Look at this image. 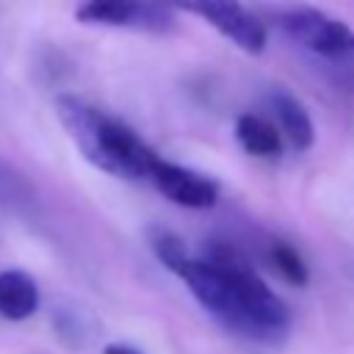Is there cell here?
I'll list each match as a JSON object with an SVG mask.
<instances>
[{"label":"cell","instance_id":"4fadbf2b","mask_svg":"<svg viewBox=\"0 0 354 354\" xmlns=\"http://www.w3.org/2000/svg\"><path fill=\"white\" fill-rule=\"evenodd\" d=\"M102 354H141V351L133 348V346H127V343H108Z\"/></svg>","mask_w":354,"mask_h":354},{"label":"cell","instance_id":"8fae6325","mask_svg":"<svg viewBox=\"0 0 354 354\" xmlns=\"http://www.w3.org/2000/svg\"><path fill=\"white\" fill-rule=\"evenodd\" d=\"M271 263H274V268L279 271V277H282L285 282H290V285H296V288L307 285V279H310L307 263L301 260V254H299L290 243L274 241V243H271Z\"/></svg>","mask_w":354,"mask_h":354},{"label":"cell","instance_id":"8992f818","mask_svg":"<svg viewBox=\"0 0 354 354\" xmlns=\"http://www.w3.org/2000/svg\"><path fill=\"white\" fill-rule=\"evenodd\" d=\"M149 180L158 185V191L171 199L174 205L180 207H191V210H205V207H213L216 199H218V185L205 177V174H196L185 166H177L171 160H163L158 155L152 171H149Z\"/></svg>","mask_w":354,"mask_h":354},{"label":"cell","instance_id":"7c38bea8","mask_svg":"<svg viewBox=\"0 0 354 354\" xmlns=\"http://www.w3.org/2000/svg\"><path fill=\"white\" fill-rule=\"evenodd\" d=\"M152 249H155L158 260H160L171 274H177V268L191 257L188 249H185V243H183L177 235L166 232V230H160V232L152 235Z\"/></svg>","mask_w":354,"mask_h":354},{"label":"cell","instance_id":"277c9868","mask_svg":"<svg viewBox=\"0 0 354 354\" xmlns=\"http://www.w3.org/2000/svg\"><path fill=\"white\" fill-rule=\"evenodd\" d=\"M75 17L83 25L141 28V30L171 28V11L163 0H80Z\"/></svg>","mask_w":354,"mask_h":354},{"label":"cell","instance_id":"9c48e42d","mask_svg":"<svg viewBox=\"0 0 354 354\" xmlns=\"http://www.w3.org/2000/svg\"><path fill=\"white\" fill-rule=\"evenodd\" d=\"M235 138L254 158H277L282 152V147H285L279 130L271 122H266L263 116H254V113L238 116V122H235Z\"/></svg>","mask_w":354,"mask_h":354},{"label":"cell","instance_id":"7a4b0ae2","mask_svg":"<svg viewBox=\"0 0 354 354\" xmlns=\"http://www.w3.org/2000/svg\"><path fill=\"white\" fill-rule=\"evenodd\" d=\"M55 113L91 166L122 180L149 177L158 155L124 122L72 94H61L55 100Z\"/></svg>","mask_w":354,"mask_h":354},{"label":"cell","instance_id":"6da1fadb","mask_svg":"<svg viewBox=\"0 0 354 354\" xmlns=\"http://www.w3.org/2000/svg\"><path fill=\"white\" fill-rule=\"evenodd\" d=\"M177 277L194 299L230 332L254 343H282L290 332V313L282 299L254 274L249 260L224 241L207 246V257H188Z\"/></svg>","mask_w":354,"mask_h":354},{"label":"cell","instance_id":"3957f363","mask_svg":"<svg viewBox=\"0 0 354 354\" xmlns=\"http://www.w3.org/2000/svg\"><path fill=\"white\" fill-rule=\"evenodd\" d=\"M279 28L301 50H307L310 55L326 64H335L340 75L354 77V30L346 22L318 8L299 6V8H288L279 17Z\"/></svg>","mask_w":354,"mask_h":354},{"label":"cell","instance_id":"5b68a950","mask_svg":"<svg viewBox=\"0 0 354 354\" xmlns=\"http://www.w3.org/2000/svg\"><path fill=\"white\" fill-rule=\"evenodd\" d=\"M163 3L205 17L216 30H221L227 39H232L241 50L252 55L266 50V30L260 19L249 14L238 0H163Z\"/></svg>","mask_w":354,"mask_h":354},{"label":"cell","instance_id":"30bf717a","mask_svg":"<svg viewBox=\"0 0 354 354\" xmlns=\"http://www.w3.org/2000/svg\"><path fill=\"white\" fill-rule=\"evenodd\" d=\"M36 205V194L28 185V180L0 160V207L8 213H30Z\"/></svg>","mask_w":354,"mask_h":354},{"label":"cell","instance_id":"52a82bcc","mask_svg":"<svg viewBox=\"0 0 354 354\" xmlns=\"http://www.w3.org/2000/svg\"><path fill=\"white\" fill-rule=\"evenodd\" d=\"M39 310V285L28 271H0V315L6 321H25Z\"/></svg>","mask_w":354,"mask_h":354},{"label":"cell","instance_id":"ba28073f","mask_svg":"<svg viewBox=\"0 0 354 354\" xmlns=\"http://www.w3.org/2000/svg\"><path fill=\"white\" fill-rule=\"evenodd\" d=\"M271 111L279 122V136L288 138V144L299 152L310 149L313 141H315V124L307 113V108L288 91H274L271 94Z\"/></svg>","mask_w":354,"mask_h":354}]
</instances>
